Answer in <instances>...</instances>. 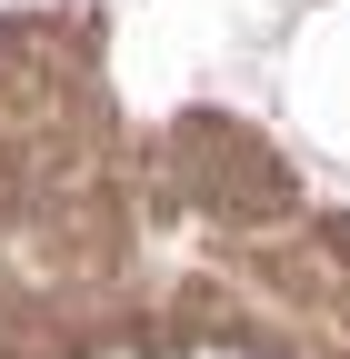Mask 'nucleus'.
I'll return each mask as SVG.
<instances>
[{"label":"nucleus","mask_w":350,"mask_h":359,"mask_svg":"<svg viewBox=\"0 0 350 359\" xmlns=\"http://www.w3.org/2000/svg\"><path fill=\"white\" fill-rule=\"evenodd\" d=\"M210 359H280V349H250V339H221V349H210Z\"/></svg>","instance_id":"obj_1"}]
</instances>
